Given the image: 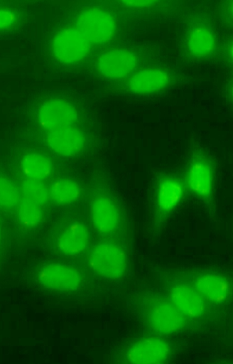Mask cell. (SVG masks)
<instances>
[{"label": "cell", "instance_id": "6da1fadb", "mask_svg": "<svg viewBox=\"0 0 233 364\" xmlns=\"http://www.w3.org/2000/svg\"><path fill=\"white\" fill-rule=\"evenodd\" d=\"M130 305L148 333L171 338L201 331L160 289L141 288L131 295Z\"/></svg>", "mask_w": 233, "mask_h": 364}, {"label": "cell", "instance_id": "7a4b0ae2", "mask_svg": "<svg viewBox=\"0 0 233 364\" xmlns=\"http://www.w3.org/2000/svg\"><path fill=\"white\" fill-rule=\"evenodd\" d=\"M156 274L160 289L201 331L220 327L227 322L229 312L210 304L174 270L158 269Z\"/></svg>", "mask_w": 233, "mask_h": 364}, {"label": "cell", "instance_id": "3957f363", "mask_svg": "<svg viewBox=\"0 0 233 364\" xmlns=\"http://www.w3.org/2000/svg\"><path fill=\"white\" fill-rule=\"evenodd\" d=\"M182 176L187 193L202 205L210 218H215L217 214L216 161L199 142L191 143Z\"/></svg>", "mask_w": 233, "mask_h": 364}, {"label": "cell", "instance_id": "277c9868", "mask_svg": "<svg viewBox=\"0 0 233 364\" xmlns=\"http://www.w3.org/2000/svg\"><path fill=\"white\" fill-rule=\"evenodd\" d=\"M187 193L182 174L162 171L152 179L150 191L149 231L158 238Z\"/></svg>", "mask_w": 233, "mask_h": 364}, {"label": "cell", "instance_id": "5b68a950", "mask_svg": "<svg viewBox=\"0 0 233 364\" xmlns=\"http://www.w3.org/2000/svg\"><path fill=\"white\" fill-rule=\"evenodd\" d=\"M200 295L217 308L229 312L232 302V277L227 272L208 267L173 269Z\"/></svg>", "mask_w": 233, "mask_h": 364}, {"label": "cell", "instance_id": "8992f818", "mask_svg": "<svg viewBox=\"0 0 233 364\" xmlns=\"http://www.w3.org/2000/svg\"><path fill=\"white\" fill-rule=\"evenodd\" d=\"M175 355L171 338L149 333L131 339L122 351L121 360L129 364H168Z\"/></svg>", "mask_w": 233, "mask_h": 364}, {"label": "cell", "instance_id": "52a82bcc", "mask_svg": "<svg viewBox=\"0 0 233 364\" xmlns=\"http://www.w3.org/2000/svg\"><path fill=\"white\" fill-rule=\"evenodd\" d=\"M87 264L96 275L108 280H119L128 274L130 259L127 250L119 242L106 240L94 246Z\"/></svg>", "mask_w": 233, "mask_h": 364}, {"label": "cell", "instance_id": "ba28073f", "mask_svg": "<svg viewBox=\"0 0 233 364\" xmlns=\"http://www.w3.org/2000/svg\"><path fill=\"white\" fill-rule=\"evenodd\" d=\"M90 216L94 230L104 237L115 235L125 224L120 203L106 188L93 190L90 201Z\"/></svg>", "mask_w": 233, "mask_h": 364}, {"label": "cell", "instance_id": "9c48e42d", "mask_svg": "<svg viewBox=\"0 0 233 364\" xmlns=\"http://www.w3.org/2000/svg\"><path fill=\"white\" fill-rule=\"evenodd\" d=\"M126 80L122 88L124 92L139 98L162 95L177 83V79L173 73L159 68L137 70Z\"/></svg>", "mask_w": 233, "mask_h": 364}, {"label": "cell", "instance_id": "30bf717a", "mask_svg": "<svg viewBox=\"0 0 233 364\" xmlns=\"http://www.w3.org/2000/svg\"><path fill=\"white\" fill-rule=\"evenodd\" d=\"M77 28L90 43L102 45L114 38L116 24L109 13L92 9L80 14L77 19Z\"/></svg>", "mask_w": 233, "mask_h": 364}, {"label": "cell", "instance_id": "8fae6325", "mask_svg": "<svg viewBox=\"0 0 233 364\" xmlns=\"http://www.w3.org/2000/svg\"><path fill=\"white\" fill-rule=\"evenodd\" d=\"M52 50L60 63L74 65L82 62L88 56L90 43L77 29L67 28L55 36Z\"/></svg>", "mask_w": 233, "mask_h": 364}, {"label": "cell", "instance_id": "7c38bea8", "mask_svg": "<svg viewBox=\"0 0 233 364\" xmlns=\"http://www.w3.org/2000/svg\"><path fill=\"white\" fill-rule=\"evenodd\" d=\"M38 278L45 287L62 291H78L85 284V278L78 269L60 263L43 266Z\"/></svg>", "mask_w": 233, "mask_h": 364}, {"label": "cell", "instance_id": "4fadbf2b", "mask_svg": "<svg viewBox=\"0 0 233 364\" xmlns=\"http://www.w3.org/2000/svg\"><path fill=\"white\" fill-rule=\"evenodd\" d=\"M139 65L138 57L132 52L117 49L102 54L97 62L99 75L109 80H126L134 74Z\"/></svg>", "mask_w": 233, "mask_h": 364}, {"label": "cell", "instance_id": "5bb4252c", "mask_svg": "<svg viewBox=\"0 0 233 364\" xmlns=\"http://www.w3.org/2000/svg\"><path fill=\"white\" fill-rule=\"evenodd\" d=\"M80 119V113L71 102L63 100L46 102L38 113L40 126L49 132L76 125Z\"/></svg>", "mask_w": 233, "mask_h": 364}, {"label": "cell", "instance_id": "9a60e30c", "mask_svg": "<svg viewBox=\"0 0 233 364\" xmlns=\"http://www.w3.org/2000/svg\"><path fill=\"white\" fill-rule=\"evenodd\" d=\"M46 141L54 153L63 157L79 156L88 146L87 133L76 125L50 132Z\"/></svg>", "mask_w": 233, "mask_h": 364}, {"label": "cell", "instance_id": "2e32d148", "mask_svg": "<svg viewBox=\"0 0 233 364\" xmlns=\"http://www.w3.org/2000/svg\"><path fill=\"white\" fill-rule=\"evenodd\" d=\"M91 241V232L87 223L80 220H71L58 240V250L65 255L78 256L85 252Z\"/></svg>", "mask_w": 233, "mask_h": 364}, {"label": "cell", "instance_id": "e0dca14e", "mask_svg": "<svg viewBox=\"0 0 233 364\" xmlns=\"http://www.w3.org/2000/svg\"><path fill=\"white\" fill-rule=\"evenodd\" d=\"M82 196L80 183L71 178L59 179L50 189V196L60 205H69L77 203Z\"/></svg>", "mask_w": 233, "mask_h": 364}, {"label": "cell", "instance_id": "ac0fdd59", "mask_svg": "<svg viewBox=\"0 0 233 364\" xmlns=\"http://www.w3.org/2000/svg\"><path fill=\"white\" fill-rule=\"evenodd\" d=\"M188 48L193 57L198 59L205 58L214 50V36L209 29L197 27L190 32L188 36Z\"/></svg>", "mask_w": 233, "mask_h": 364}, {"label": "cell", "instance_id": "d6986e66", "mask_svg": "<svg viewBox=\"0 0 233 364\" xmlns=\"http://www.w3.org/2000/svg\"><path fill=\"white\" fill-rule=\"evenodd\" d=\"M21 169L27 178L43 181L52 174L53 164L47 156L31 153L23 157Z\"/></svg>", "mask_w": 233, "mask_h": 364}, {"label": "cell", "instance_id": "ffe728a7", "mask_svg": "<svg viewBox=\"0 0 233 364\" xmlns=\"http://www.w3.org/2000/svg\"><path fill=\"white\" fill-rule=\"evenodd\" d=\"M18 205V218L24 227L33 228L40 223L43 219L40 205L24 197Z\"/></svg>", "mask_w": 233, "mask_h": 364}, {"label": "cell", "instance_id": "44dd1931", "mask_svg": "<svg viewBox=\"0 0 233 364\" xmlns=\"http://www.w3.org/2000/svg\"><path fill=\"white\" fill-rule=\"evenodd\" d=\"M22 192L24 198L41 207L47 204L50 198V191L42 181L27 178L22 184Z\"/></svg>", "mask_w": 233, "mask_h": 364}, {"label": "cell", "instance_id": "7402d4cb", "mask_svg": "<svg viewBox=\"0 0 233 364\" xmlns=\"http://www.w3.org/2000/svg\"><path fill=\"white\" fill-rule=\"evenodd\" d=\"M21 200L16 185L11 180L0 176V208L12 209L19 204Z\"/></svg>", "mask_w": 233, "mask_h": 364}, {"label": "cell", "instance_id": "603a6c76", "mask_svg": "<svg viewBox=\"0 0 233 364\" xmlns=\"http://www.w3.org/2000/svg\"><path fill=\"white\" fill-rule=\"evenodd\" d=\"M17 14L6 9H0V31L12 28L18 23Z\"/></svg>", "mask_w": 233, "mask_h": 364}, {"label": "cell", "instance_id": "cb8c5ba5", "mask_svg": "<svg viewBox=\"0 0 233 364\" xmlns=\"http://www.w3.org/2000/svg\"><path fill=\"white\" fill-rule=\"evenodd\" d=\"M121 1L130 8L145 9L155 5L158 0H121Z\"/></svg>", "mask_w": 233, "mask_h": 364}, {"label": "cell", "instance_id": "d4e9b609", "mask_svg": "<svg viewBox=\"0 0 233 364\" xmlns=\"http://www.w3.org/2000/svg\"><path fill=\"white\" fill-rule=\"evenodd\" d=\"M0 241H1V228H0Z\"/></svg>", "mask_w": 233, "mask_h": 364}]
</instances>
